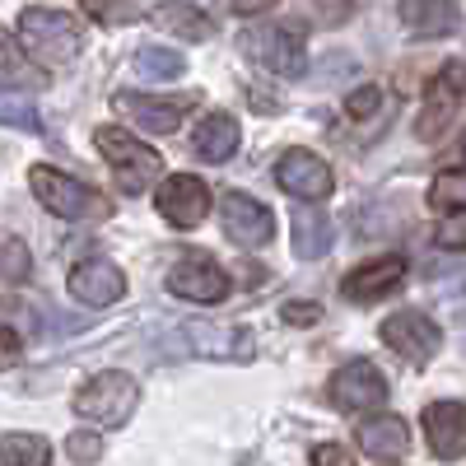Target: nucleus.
I'll list each match as a JSON object with an SVG mask.
<instances>
[{
	"label": "nucleus",
	"instance_id": "nucleus-1",
	"mask_svg": "<svg viewBox=\"0 0 466 466\" xmlns=\"http://www.w3.org/2000/svg\"><path fill=\"white\" fill-rule=\"evenodd\" d=\"M94 145L98 154L107 159L112 168V182L116 191H131V197H140V191H149V182L164 173V154H154L149 145H140L131 131L122 127H98L94 131Z\"/></svg>",
	"mask_w": 466,
	"mask_h": 466
},
{
	"label": "nucleus",
	"instance_id": "nucleus-2",
	"mask_svg": "<svg viewBox=\"0 0 466 466\" xmlns=\"http://www.w3.org/2000/svg\"><path fill=\"white\" fill-rule=\"evenodd\" d=\"M19 43L33 61H43V66H66L80 56L85 47V28L75 24L70 15L61 10H24L19 15Z\"/></svg>",
	"mask_w": 466,
	"mask_h": 466
},
{
	"label": "nucleus",
	"instance_id": "nucleus-3",
	"mask_svg": "<svg viewBox=\"0 0 466 466\" xmlns=\"http://www.w3.org/2000/svg\"><path fill=\"white\" fill-rule=\"evenodd\" d=\"M140 406V382L131 373H98L89 378L80 392H75V415H85L94 424H107V430H116V424H127Z\"/></svg>",
	"mask_w": 466,
	"mask_h": 466
},
{
	"label": "nucleus",
	"instance_id": "nucleus-4",
	"mask_svg": "<svg viewBox=\"0 0 466 466\" xmlns=\"http://www.w3.org/2000/svg\"><path fill=\"white\" fill-rule=\"evenodd\" d=\"M33 191L56 219H107L112 201L103 191H94L89 182H75L70 173L56 168H33Z\"/></svg>",
	"mask_w": 466,
	"mask_h": 466
},
{
	"label": "nucleus",
	"instance_id": "nucleus-5",
	"mask_svg": "<svg viewBox=\"0 0 466 466\" xmlns=\"http://www.w3.org/2000/svg\"><path fill=\"white\" fill-rule=\"evenodd\" d=\"M461 103H466V61H448L430 80V94H424L415 136L420 140H443L461 122Z\"/></svg>",
	"mask_w": 466,
	"mask_h": 466
},
{
	"label": "nucleus",
	"instance_id": "nucleus-6",
	"mask_svg": "<svg viewBox=\"0 0 466 466\" xmlns=\"http://www.w3.org/2000/svg\"><path fill=\"white\" fill-rule=\"evenodd\" d=\"M243 52H248L252 61H261L266 70L285 75V80H299L303 66H308L303 33H299V28H285V24H261V28H248V33H243Z\"/></svg>",
	"mask_w": 466,
	"mask_h": 466
},
{
	"label": "nucleus",
	"instance_id": "nucleus-7",
	"mask_svg": "<svg viewBox=\"0 0 466 466\" xmlns=\"http://www.w3.org/2000/svg\"><path fill=\"white\" fill-rule=\"evenodd\" d=\"M177 340L187 355H201V360H233V364H248L257 355V340L248 327H215V322H187L177 327Z\"/></svg>",
	"mask_w": 466,
	"mask_h": 466
},
{
	"label": "nucleus",
	"instance_id": "nucleus-8",
	"mask_svg": "<svg viewBox=\"0 0 466 466\" xmlns=\"http://www.w3.org/2000/svg\"><path fill=\"white\" fill-rule=\"evenodd\" d=\"M276 182H280V191H289V197H299V201H327L331 187H336V173H331V164L322 159V154L289 149L276 164Z\"/></svg>",
	"mask_w": 466,
	"mask_h": 466
},
{
	"label": "nucleus",
	"instance_id": "nucleus-9",
	"mask_svg": "<svg viewBox=\"0 0 466 466\" xmlns=\"http://www.w3.org/2000/svg\"><path fill=\"white\" fill-rule=\"evenodd\" d=\"M331 401H336V410H350V415L378 410V406L387 401V378H382V369H373L369 360L340 364L336 378H331Z\"/></svg>",
	"mask_w": 466,
	"mask_h": 466
},
{
	"label": "nucleus",
	"instance_id": "nucleus-10",
	"mask_svg": "<svg viewBox=\"0 0 466 466\" xmlns=\"http://www.w3.org/2000/svg\"><path fill=\"white\" fill-rule=\"evenodd\" d=\"M154 206L173 228H197L210 215V187L191 173H173L164 177V187L154 191Z\"/></svg>",
	"mask_w": 466,
	"mask_h": 466
},
{
	"label": "nucleus",
	"instance_id": "nucleus-11",
	"mask_svg": "<svg viewBox=\"0 0 466 466\" xmlns=\"http://www.w3.org/2000/svg\"><path fill=\"white\" fill-rule=\"evenodd\" d=\"M219 224H224V233L238 248H266L270 243V228H276V215H270L257 197H248V191H224Z\"/></svg>",
	"mask_w": 466,
	"mask_h": 466
},
{
	"label": "nucleus",
	"instance_id": "nucleus-12",
	"mask_svg": "<svg viewBox=\"0 0 466 466\" xmlns=\"http://www.w3.org/2000/svg\"><path fill=\"white\" fill-rule=\"evenodd\" d=\"M168 289L177 299H191V303H219L228 294V276H224V266H215V257L187 252L168 270Z\"/></svg>",
	"mask_w": 466,
	"mask_h": 466
},
{
	"label": "nucleus",
	"instance_id": "nucleus-13",
	"mask_svg": "<svg viewBox=\"0 0 466 466\" xmlns=\"http://www.w3.org/2000/svg\"><path fill=\"white\" fill-rule=\"evenodd\" d=\"M382 340L397 350L401 360H410V364H430L434 355H439V345H443V331L424 318V313H392L382 322Z\"/></svg>",
	"mask_w": 466,
	"mask_h": 466
},
{
	"label": "nucleus",
	"instance_id": "nucleus-14",
	"mask_svg": "<svg viewBox=\"0 0 466 466\" xmlns=\"http://www.w3.org/2000/svg\"><path fill=\"white\" fill-rule=\"evenodd\" d=\"M191 98H145V94H116L112 98V112L116 116H131V122L149 136H173L182 127Z\"/></svg>",
	"mask_w": 466,
	"mask_h": 466
},
{
	"label": "nucleus",
	"instance_id": "nucleus-15",
	"mask_svg": "<svg viewBox=\"0 0 466 466\" xmlns=\"http://www.w3.org/2000/svg\"><path fill=\"white\" fill-rule=\"evenodd\" d=\"M406 280V257H373V261H364V266H355L345 276V285H340V294L350 299V303H373V299H382V294H392L397 285Z\"/></svg>",
	"mask_w": 466,
	"mask_h": 466
},
{
	"label": "nucleus",
	"instance_id": "nucleus-16",
	"mask_svg": "<svg viewBox=\"0 0 466 466\" xmlns=\"http://www.w3.org/2000/svg\"><path fill=\"white\" fill-rule=\"evenodd\" d=\"M424 439H430L439 461L466 457V406L461 401H434L424 406Z\"/></svg>",
	"mask_w": 466,
	"mask_h": 466
},
{
	"label": "nucleus",
	"instance_id": "nucleus-17",
	"mask_svg": "<svg viewBox=\"0 0 466 466\" xmlns=\"http://www.w3.org/2000/svg\"><path fill=\"white\" fill-rule=\"evenodd\" d=\"M70 294L80 303H89V308H107V303H116L127 294V276L112 261L94 257V261H80L70 270Z\"/></svg>",
	"mask_w": 466,
	"mask_h": 466
},
{
	"label": "nucleus",
	"instance_id": "nucleus-18",
	"mask_svg": "<svg viewBox=\"0 0 466 466\" xmlns=\"http://www.w3.org/2000/svg\"><path fill=\"white\" fill-rule=\"evenodd\" d=\"M355 443L378 461H397V457L410 452V424L401 415H373L355 430Z\"/></svg>",
	"mask_w": 466,
	"mask_h": 466
},
{
	"label": "nucleus",
	"instance_id": "nucleus-19",
	"mask_svg": "<svg viewBox=\"0 0 466 466\" xmlns=\"http://www.w3.org/2000/svg\"><path fill=\"white\" fill-rule=\"evenodd\" d=\"M238 140H243V131H238V116H228V112H210L206 122L197 127V154L206 164H224V159H233L238 154Z\"/></svg>",
	"mask_w": 466,
	"mask_h": 466
},
{
	"label": "nucleus",
	"instance_id": "nucleus-20",
	"mask_svg": "<svg viewBox=\"0 0 466 466\" xmlns=\"http://www.w3.org/2000/svg\"><path fill=\"white\" fill-rule=\"evenodd\" d=\"M401 19L420 37H448L461 24V10H457V0H406Z\"/></svg>",
	"mask_w": 466,
	"mask_h": 466
},
{
	"label": "nucleus",
	"instance_id": "nucleus-21",
	"mask_svg": "<svg viewBox=\"0 0 466 466\" xmlns=\"http://www.w3.org/2000/svg\"><path fill=\"white\" fill-rule=\"evenodd\" d=\"M149 19H154V28L177 33V37H187V43H206V37L215 33V24L197 5H187V0H164V5L149 10Z\"/></svg>",
	"mask_w": 466,
	"mask_h": 466
},
{
	"label": "nucleus",
	"instance_id": "nucleus-22",
	"mask_svg": "<svg viewBox=\"0 0 466 466\" xmlns=\"http://www.w3.org/2000/svg\"><path fill=\"white\" fill-rule=\"evenodd\" d=\"M331 238H336V228H331V219H327L313 201L294 210V252H299L303 261H318V257H327Z\"/></svg>",
	"mask_w": 466,
	"mask_h": 466
},
{
	"label": "nucleus",
	"instance_id": "nucleus-23",
	"mask_svg": "<svg viewBox=\"0 0 466 466\" xmlns=\"http://www.w3.org/2000/svg\"><path fill=\"white\" fill-rule=\"evenodd\" d=\"M0 452H5V466H52V448L37 434H5Z\"/></svg>",
	"mask_w": 466,
	"mask_h": 466
},
{
	"label": "nucleus",
	"instance_id": "nucleus-24",
	"mask_svg": "<svg viewBox=\"0 0 466 466\" xmlns=\"http://www.w3.org/2000/svg\"><path fill=\"white\" fill-rule=\"evenodd\" d=\"M136 70L145 80H177L187 70V56L173 47H145V52H136Z\"/></svg>",
	"mask_w": 466,
	"mask_h": 466
},
{
	"label": "nucleus",
	"instance_id": "nucleus-25",
	"mask_svg": "<svg viewBox=\"0 0 466 466\" xmlns=\"http://www.w3.org/2000/svg\"><path fill=\"white\" fill-rule=\"evenodd\" d=\"M430 206L452 215V210H466V173H439L434 187H430Z\"/></svg>",
	"mask_w": 466,
	"mask_h": 466
},
{
	"label": "nucleus",
	"instance_id": "nucleus-26",
	"mask_svg": "<svg viewBox=\"0 0 466 466\" xmlns=\"http://www.w3.org/2000/svg\"><path fill=\"white\" fill-rule=\"evenodd\" d=\"M0 116H5L15 131H37V127H43V122H37V107H33L19 89H5V94H0Z\"/></svg>",
	"mask_w": 466,
	"mask_h": 466
},
{
	"label": "nucleus",
	"instance_id": "nucleus-27",
	"mask_svg": "<svg viewBox=\"0 0 466 466\" xmlns=\"http://www.w3.org/2000/svg\"><path fill=\"white\" fill-rule=\"evenodd\" d=\"M0 276H5V285L28 280V248L19 238H5V248H0Z\"/></svg>",
	"mask_w": 466,
	"mask_h": 466
},
{
	"label": "nucleus",
	"instance_id": "nucleus-28",
	"mask_svg": "<svg viewBox=\"0 0 466 466\" xmlns=\"http://www.w3.org/2000/svg\"><path fill=\"white\" fill-rule=\"evenodd\" d=\"M66 452H70V461H75V466H94V461L103 457V439H98V434H89V430H80V434H70Z\"/></svg>",
	"mask_w": 466,
	"mask_h": 466
},
{
	"label": "nucleus",
	"instance_id": "nucleus-29",
	"mask_svg": "<svg viewBox=\"0 0 466 466\" xmlns=\"http://www.w3.org/2000/svg\"><path fill=\"white\" fill-rule=\"evenodd\" d=\"M378 103H382V94H378L373 85H364V89H355V94L345 98V112H350V116H360V122H364V116H373V112H378Z\"/></svg>",
	"mask_w": 466,
	"mask_h": 466
},
{
	"label": "nucleus",
	"instance_id": "nucleus-30",
	"mask_svg": "<svg viewBox=\"0 0 466 466\" xmlns=\"http://www.w3.org/2000/svg\"><path fill=\"white\" fill-rule=\"evenodd\" d=\"M434 238H439V248H448V252H466V219H443L439 224V233H434Z\"/></svg>",
	"mask_w": 466,
	"mask_h": 466
},
{
	"label": "nucleus",
	"instance_id": "nucleus-31",
	"mask_svg": "<svg viewBox=\"0 0 466 466\" xmlns=\"http://www.w3.org/2000/svg\"><path fill=\"white\" fill-rule=\"evenodd\" d=\"M289 327H313L322 318V308L318 303H285V313H280Z\"/></svg>",
	"mask_w": 466,
	"mask_h": 466
},
{
	"label": "nucleus",
	"instance_id": "nucleus-32",
	"mask_svg": "<svg viewBox=\"0 0 466 466\" xmlns=\"http://www.w3.org/2000/svg\"><path fill=\"white\" fill-rule=\"evenodd\" d=\"M313 466H350V452L340 443H318L313 448Z\"/></svg>",
	"mask_w": 466,
	"mask_h": 466
},
{
	"label": "nucleus",
	"instance_id": "nucleus-33",
	"mask_svg": "<svg viewBox=\"0 0 466 466\" xmlns=\"http://www.w3.org/2000/svg\"><path fill=\"white\" fill-rule=\"evenodd\" d=\"M280 0H233V15H243V19H252V15H270Z\"/></svg>",
	"mask_w": 466,
	"mask_h": 466
},
{
	"label": "nucleus",
	"instance_id": "nucleus-34",
	"mask_svg": "<svg viewBox=\"0 0 466 466\" xmlns=\"http://www.w3.org/2000/svg\"><path fill=\"white\" fill-rule=\"evenodd\" d=\"M0 340H5V364H15V360H19V336H15V327H5V336H0Z\"/></svg>",
	"mask_w": 466,
	"mask_h": 466
}]
</instances>
